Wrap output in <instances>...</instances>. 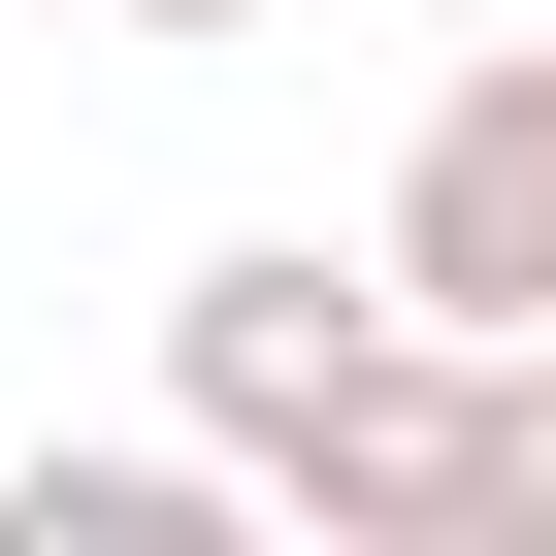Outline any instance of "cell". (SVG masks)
<instances>
[{
	"mask_svg": "<svg viewBox=\"0 0 556 556\" xmlns=\"http://www.w3.org/2000/svg\"><path fill=\"white\" fill-rule=\"evenodd\" d=\"M426 34H458V0H426Z\"/></svg>",
	"mask_w": 556,
	"mask_h": 556,
	"instance_id": "cell-7",
	"label": "cell"
},
{
	"mask_svg": "<svg viewBox=\"0 0 556 556\" xmlns=\"http://www.w3.org/2000/svg\"><path fill=\"white\" fill-rule=\"evenodd\" d=\"M361 328H393V295H361V262H328V229H229V262H197V295H164V393H197V458L262 491V426H295V393H328Z\"/></svg>",
	"mask_w": 556,
	"mask_h": 556,
	"instance_id": "cell-3",
	"label": "cell"
},
{
	"mask_svg": "<svg viewBox=\"0 0 556 556\" xmlns=\"http://www.w3.org/2000/svg\"><path fill=\"white\" fill-rule=\"evenodd\" d=\"M361 295H393V328H556V34L458 0V66H426V131H393V197H361Z\"/></svg>",
	"mask_w": 556,
	"mask_h": 556,
	"instance_id": "cell-1",
	"label": "cell"
},
{
	"mask_svg": "<svg viewBox=\"0 0 556 556\" xmlns=\"http://www.w3.org/2000/svg\"><path fill=\"white\" fill-rule=\"evenodd\" d=\"M458 556H556V328H458Z\"/></svg>",
	"mask_w": 556,
	"mask_h": 556,
	"instance_id": "cell-5",
	"label": "cell"
},
{
	"mask_svg": "<svg viewBox=\"0 0 556 556\" xmlns=\"http://www.w3.org/2000/svg\"><path fill=\"white\" fill-rule=\"evenodd\" d=\"M99 34H295V0H99Z\"/></svg>",
	"mask_w": 556,
	"mask_h": 556,
	"instance_id": "cell-6",
	"label": "cell"
},
{
	"mask_svg": "<svg viewBox=\"0 0 556 556\" xmlns=\"http://www.w3.org/2000/svg\"><path fill=\"white\" fill-rule=\"evenodd\" d=\"M262 523L295 556H458V328H361L295 426H262Z\"/></svg>",
	"mask_w": 556,
	"mask_h": 556,
	"instance_id": "cell-2",
	"label": "cell"
},
{
	"mask_svg": "<svg viewBox=\"0 0 556 556\" xmlns=\"http://www.w3.org/2000/svg\"><path fill=\"white\" fill-rule=\"evenodd\" d=\"M229 523H262V491H229L197 426H99V458L34 426V458H0V556H229Z\"/></svg>",
	"mask_w": 556,
	"mask_h": 556,
	"instance_id": "cell-4",
	"label": "cell"
}]
</instances>
